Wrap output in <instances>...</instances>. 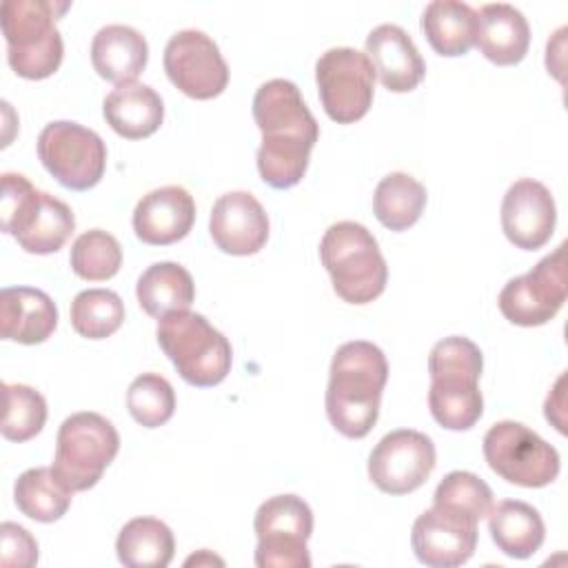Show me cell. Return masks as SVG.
Returning <instances> with one entry per match:
<instances>
[{"label":"cell","instance_id":"cell-8","mask_svg":"<svg viewBox=\"0 0 568 568\" xmlns=\"http://www.w3.org/2000/svg\"><path fill=\"white\" fill-rule=\"evenodd\" d=\"M120 450L115 426L91 410L69 415L58 430L53 470L75 493L98 484Z\"/></svg>","mask_w":568,"mask_h":568},{"label":"cell","instance_id":"cell-5","mask_svg":"<svg viewBox=\"0 0 568 568\" xmlns=\"http://www.w3.org/2000/svg\"><path fill=\"white\" fill-rule=\"evenodd\" d=\"M67 2L4 0L0 7L2 36L7 40L9 67L27 80L53 75L62 62V36L55 27Z\"/></svg>","mask_w":568,"mask_h":568},{"label":"cell","instance_id":"cell-13","mask_svg":"<svg viewBox=\"0 0 568 568\" xmlns=\"http://www.w3.org/2000/svg\"><path fill=\"white\" fill-rule=\"evenodd\" d=\"M566 302V244L541 257L528 273L506 282L497 304L501 315L517 326L550 322Z\"/></svg>","mask_w":568,"mask_h":568},{"label":"cell","instance_id":"cell-18","mask_svg":"<svg viewBox=\"0 0 568 568\" xmlns=\"http://www.w3.org/2000/svg\"><path fill=\"white\" fill-rule=\"evenodd\" d=\"M209 233L229 255H253L268 240V215L248 191H229L211 209Z\"/></svg>","mask_w":568,"mask_h":568},{"label":"cell","instance_id":"cell-17","mask_svg":"<svg viewBox=\"0 0 568 568\" xmlns=\"http://www.w3.org/2000/svg\"><path fill=\"white\" fill-rule=\"evenodd\" d=\"M557 206L546 184L521 178L513 182L501 202V229L524 251L541 248L555 231Z\"/></svg>","mask_w":568,"mask_h":568},{"label":"cell","instance_id":"cell-29","mask_svg":"<svg viewBox=\"0 0 568 568\" xmlns=\"http://www.w3.org/2000/svg\"><path fill=\"white\" fill-rule=\"evenodd\" d=\"M13 499L18 510L29 519L51 524L69 510L73 490L60 479L53 468L38 466L24 470L16 479Z\"/></svg>","mask_w":568,"mask_h":568},{"label":"cell","instance_id":"cell-4","mask_svg":"<svg viewBox=\"0 0 568 568\" xmlns=\"http://www.w3.org/2000/svg\"><path fill=\"white\" fill-rule=\"evenodd\" d=\"M0 215L2 231L11 233L20 248L36 255L60 251L75 229L69 204L47 191H38L20 173L2 175Z\"/></svg>","mask_w":568,"mask_h":568},{"label":"cell","instance_id":"cell-16","mask_svg":"<svg viewBox=\"0 0 568 568\" xmlns=\"http://www.w3.org/2000/svg\"><path fill=\"white\" fill-rule=\"evenodd\" d=\"M164 71L189 98L211 100L229 84V67L217 44L200 29L173 33L164 47Z\"/></svg>","mask_w":568,"mask_h":568},{"label":"cell","instance_id":"cell-37","mask_svg":"<svg viewBox=\"0 0 568 568\" xmlns=\"http://www.w3.org/2000/svg\"><path fill=\"white\" fill-rule=\"evenodd\" d=\"M202 561H209V564H220V566L224 564L222 559H217V557H211L206 550H202L197 557H195V555H193V557H189V559H186V566H191V564H195V566H197V564H202Z\"/></svg>","mask_w":568,"mask_h":568},{"label":"cell","instance_id":"cell-35","mask_svg":"<svg viewBox=\"0 0 568 568\" xmlns=\"http://www.w3.org/2000/svg\"><path fill=\"white\" fill-rule=\"evenodd\" d=\"M433 501H450L464 506L481 519L493 506V490L475 473L453 470L437 484Z\"/></svg>","mask_w":568,"mask_h":568},{"label":"cell","instance_id":"cell-36","mask_svg":"<svg viewBox=\"0 0 568 568\" xmlns=\"http://www.w3.org/2000/svg\"><path fill=\"white\" fill-rule=\"evenodd\" d=\"M0 564L4 568L18 566V568H31L38 561V544L29 535L27 528L4 521L0 526Z\"/></svg>","mask_w":568,"mask_h":568},{"label":"cell","instance_id":"cell-3","mask_svg":"<svg viewBox=\"0 0 568 568\" xmlns=\"http://www.w3.org/2000/svg\"><path fill=\"white\" fill-rule=\"evenodd\" d=\"M481 351L462 335L439 339L428 355L430 390L428 406L435 422L448 430L473 428L484 413L479 377Z\"/></svg>","mask_w":568,"mask_h":568},{"label":"cell","instance_id":"cell-28","mask_svg":"<svg viewBox=\"0 0 568 568\" xmlns=\"http://www.w3.org/2000/svg\"><path fill=\"white\" fill-rule=\"evenodd\" d=\"M175 550L171 528L155 517H135L122 526L115 552L126 568H164Z\"/></svg>","mask_w":568,"mask_h":568},{"label":"cell","instance_id":"cell-10","mask_svg":"<svg viewBox=\"0 0 568 568\" xmlns=\"http://www.w3.org/2000/svg\"><path fill=\"white\" fill-rule=\"evenodd\" d=\"M257 535L255 566L308 568L306 541L313 532L311 506L297 495H275L260 504L253 521Z\"/></svg>","mask_w":568,"mask_h":568},{"label":"cell","instance_id":"cell-19","mask_svg":"<svg viewBox=\"0 0 568 568\" xmlns=\"http://www.w3.org/2000/svg\"><path fill=\"white\" fill-rule=\"evenodd\" d=\"M195 222L193 195L178 184L142 195L133 211V231L144 244L166 246L189 235Z\"/></svg>","mask_w":568,"mask_h":568},{"label":"cell","instance_id":"cell-33","mask_svg":"<svg viewBox=\"0 0 568 568\" xmlns=\"http://www.w3.org/2000/svg\"><path fill=\"white\" fill-rule=\"evenodd\" d=\"M4 415H2V437L9 442H27L36 437L47 422L44 397L27 384H2Z\"/></svg>","mask_w":568,"mask_h":568},{"label":"cell","instance_id":"cell-15","mask_svg":"<svg viewBox=\"0 0 568 568\" xmlns=\"http://www.w3.org/2000/svg\"><path fill=\"white\" fill-rule=\"evenodd\" d=\"M435 468V444L428 435L399 428L384 435L368 455L371 481L388 495L417 490Z\"/></svg>","mask_w":568,"mask_h":568},{"label":"cell","instance_id":"cell-24","mask_svg":"<svg viewBox=\"0 0 568 568\" xmlns=\"http://www.w3.org/2000/svg\"><path fill=\"white\" fill-rule=\"evenodd\" d=\"M106 124L126 140H142L155 133L164 118L162 98L144 82L115 87L102 102Z\"/></svg>","mask_w":568,"mask_h":568},{"label":"cell","instance_id":"cell-22","mask_svg":"<svg viewBox=\"0 0 568 568\" xmlns=\"http://www.w3.org/2000/svg\"><path fill=\"white\" fill-rule=\"evenodd\" d=\"M58 326V306L40 288L7 286L0 291V333L18 344H40Z\"/></svg>","mask_w":568,"mask_h":568},{"label":"cell","instance_id":"cell-7","mask_svg":"<svg viewBox=\"0 0 568 568\" xmlns=\"http://www.w3.org/2000/svg\"><path fill=\"white\" fill-rule=\"evenodd\" d=\"M158 344L175 371L191 386L220 384L233 362L229 339L193 311H175L158 320Z\"/></svg>","mask_w":568,"mask_h":568},{"label":"cell","instance_id":"cell-27","mask_svg":"<svg viewBox=\"0 0 568 568\" xmlns=\"http://www.w3.org/2000/svg\"><path fill=\"white\" fill-rule=\"evenodd\" d=\"M475 16L466 2L433 0L422 13V31L439 55H464L475 44Z\"/></svg>","mask_w":568,"mask_h":568},{"label":"cell","instance_id":"cell-31","mask_svg":"<svg viewBox=\"0 0 568 568\" xmlns=\"http://www.w3.org/2000/svg\"><path fill=\"white\" fill-rule=\"evenodd\" d=\"M71 326L87 339H104L124 322V302L115 291L87 288L71 302Z\"/></svg>","mask_w":568,"mask_h":568},{"label":"cell","instance_id":"cell-14","mask_svg":"<svg viewBox=\"0 0 568 568\" xmlns=\"http://www.w3.org/2000/svg\"><path fill=\"white\" fill-rule=\"evenodd\" d=\"M479 517L450 501H433L410 532L415 557L430 568H455L466 564L477 548Z\"/></svg>","mask_w":568,"mask_h":568},{"label":"cell","instance_id":"cell-11","mask_svg":"<svg viewBox=\"0 0 568 568\" xmlns=\"http://www.w3.org/2000/svg\"><path fill=\"white\" fill-rule=\"evenodd\" d=\"M38 158L64 189L87 191L104 175L106 146L93 129L55 120L38 135Z\"/></svg>","mask_w":568,"mask_h":568},{"label":"cell","instance_id":"cell-21","mask_svg":"<svg viewBox=\"0 0 568 568\" xmlns=\"http://www.w3.org/2000/svg\"><path fill=\"white\" fill-rule=\"evenodd\" d=\"M475 13L477 49L499 67L521 62L530 44V27L524 13L508 2L484 4Z\"/></svg>","mask_w":568,"mask_h":568},{"label":"cell","instance_id":"cell-23","mask_svg":"<svg viewBox=\"0 0 568 568\" xmlns=\"http://www.w3.org/2000/svg\"><path fill=\"white\" fill-rule=\"evenodd\" d=\"M149 44L129 24H106L91 40V62L100 78L113 84H131L144 71Z\"/></svg>","mask_w":568,"mask_h":568},{"label":"cell","instance_id":"cell-12","mask_svg":"<svg viewBox=\"0 0 568 568\" xmlns=\"http://www.w3.org/2000/svg\"><path fill=\"white\" fill-rule=\"evenodd\" d=\"M315 82L326 115L337 124L362 120L373 104L375 69L353 47L326 49L315 62Z\"/></svg>","mask_w":568,"mask_h":568},{"label":"cell","instance_id":"cell-34","mask_svg":"<svg viewBox=\"0 0 568 568\" xmlns=\"http://www.w3.org/2000/svg\"><path fill=\"white\" fill-rule=\"evenodd\" d=\"M126 408L144 428H158L173 417L175 393L169 379L158 373L138 375L126 390Z\"/></svg>","mask_w":568,"mask_h":568},{"label":"cell","instance_id":"cell-30","mask_svg":"<svg viewBox=\"0 0 568 568\" xmlns=\"http://www.w3.org/2000/svg\"><path fill=\"white\" fill-rule=\"evenodd\" d=\"M426 186L413 175L395 171L379 180L373 195V213L390 231L413 226L426 206Z\"/></svg>","mask_w":568,"mask_h":568},{"label":"cell","instance_id":"cell-1","mask_svg":"<svg viewBox=\"0 0 568 568\" xmlns=\"http://www.w3.org/2000/svg\"><path fill=\"white\" fill-rule=\"evenodd\" d=\"M253 118L262 131L257 149L260 178L273 189L295 186L308 166L320 124L295 82L275 78L253 95Z\"/></svg>","mask_w":568,"mask_h":568},{"label":"cell","instance_id":"cell-6","mask_svg":"<svg viewBox=\"0 0 568 568\" xmlns=\"http://www.w3.org/2000/svg\"><path fill=\"white\" fill-rule=\"evenodd\" d=\"M320 257L344 302L368 304L384 293L388 266L364 224L351 220L331 224L320 242Z\"/></svg>","mask_w":568,"mask_h":568},{"label":"cell","instance_id":"cell-25","mask_svg":"<svg viewBox=\"0 0 568 568\" xmlns=\"http://www.w3.org/2000/svg\"><path fill=\"white\" fill-rule=\"evenodd\" d=\"M488 530L497 548L513 559L532 557L546 537V526L537 508L519 499H504L488 510Z\"/></svg>","mask_w":568,"mask_h":568},{"label":"cell","instance_id":"cell-26","mask_svg":"<svg viewBox=\"0 0 568 568\" xmlns=\"http://www.w3.org/2000/svg\"><path fill=\"white\" fill-rule=\"evenodd\" d=\"M135 297L146 315L162 320L169 313L189 311L195 300V284L184 266L155 262L138 277Z\"/></svg>","mask_w":568,"mask_h":568},{"label":"cell","instance_id":"cell-20","mask_svg":"<svg viewBox=\"0 0 568 568\" xmlns=\"http://www.w3.org/2000/svg\"><path fill=\"white\" fill-rule=\"evenodd\" d=\"M366 58L379 82L393 93L413 91L426 75V64L413 38L397 24H379L366 36Z\"/></svg>","mask_w":568,"mask_h":568},{"label":"cell","instance_id":"cell-9","mask_svg":"<svg viewBox=\"0 0 568 568\" xmlns=\"http://www.w3.org/2000/svg\"><path fill=\"white\" fill-rule=\"evenodd\" d=\"M484 457L501 479L541 488L559 475V453L528 426L504 419L493 424L484 435Z\"/></svg>","mask_w":568,"mask_h":568},{"label":"cell","instance_id":"cell-2","mask_svg":"<svg viewBox=\"0 0 568 568\" xmlns=\"http://www.w3.org/2000/svg\"><path fill=\"white\" fill-rule=\"evenodd\" d=\"M326 415L337 433L351 439L366 437L377 422L388 362L379 346L366 339L342 344L328 371Z\"/></svg>","mask_w":568,"mask_h":568},{"label":"cell","instance_id":"cell-32","mask_svg":"<svg viewBox=\"0 0 568 568\" xmlns=\"http://www.w3.org/2000/svg\"><path fill=\"white\" fill-rule=\"evenodd\" d=\"M69 264L78 277L89 282H102L120 271L122 246L111 233L102 229H91L78 235L71 244Z\"/></svg>","mask_w":568,"mask_h":568}]
</instances>
